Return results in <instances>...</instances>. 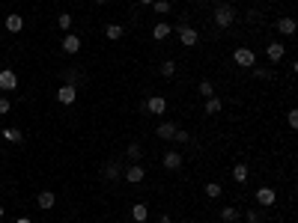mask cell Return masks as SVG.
Listing matches in <instances>:
<instances>
[{"label":"cell","instance_id":"6da1fadb","mask_svg":"<svg viewBox=\"0 0 298 223\" xmlns=\"http://www.w3.org/2000/svg\"><path fill=\"white\" fill-rule=\"evenodd\" d=\"M236 18H239V12H236V6H233V3H218V6H215V12H212V21H215V27H221V30L233 27V24H236Z\"/></svg>","mask_w":298,"mask_h":223},{"label":"cell","instance_id":"7a4b0ae2","mask_svg":"<svg viewBox=\"0 0 298 223\" xmlns=\"http://www.w3.org/2000/svg\"><path fill=\"white\" fill-rule=\"evenodd\" d=\"M233 63H236L239 68H253V66H256V54H253L250 48H236V51H233Z\"/></svg>","mask_w":298,"mask_h":223},{"label":"cell","instance_id":"3957f363","mask_svg":"<svg viewBox=\"0 0 298 223\" xmlns=\"http://www.w3.org/2000/svg\"><path fill=\"white\" fill-rule=\"evenodd\" d=\"M123 178H125V184H140L146 178V167L143 164H128L123 170Z\"/></svg>","mask_w":298,"mask_h":223},{"label":"cell","instance_id":"277c9868","mask_svg":"<svg viewBox=\"0 0 298 223\" xmlns=\"http://www.w3.org/2000/svg\"><path fill=\"white\" fill-rule=\"evenodd\" d=\"M176 33H179V42H182L185 48H194V45L200 42V33H197L194 27H188V24H182Z\"/></svg>","mask_w":298,"mask_h":223},{"label":"cell","instance_id":"5b68a950","mask_svg":"<svg viewBox=\"0 0 298 223\" xmlns=\"http://www.w3.org/2000/svg\"><path fill=\"white\" fill-rule=\"evenodd\" d=\"M143 110H146V113L161 116V113H167V98H164V95H152V98H146Z\"/></svg>","mask_w":298,"mask_h":223},{"label":"cell","instance_id":"8992f818","mask_svg":"<svg viewBox=\"0 0 298 223\" xmlns=\"http://www.w3.org/2000/svg\"><path fill=\"white\" fill-rule=\"evenodd\" d=\"M57 101L60 104H74V101H78V87H72V84H63L60 89H57Z\"/></svg>","mask_w":298,"mask_h":223},{"label":"cell","instance_id":"52a82bcc","mask_svg":"<svg viewBox=\"0 0 298 223\" xmlns=\"http://www.w3.org/2000/svg\"><path fill=\"white\" fill-rule=\"evenodd\" d=\"M60 48H63V54H78L81 51V36H74V33H66L63 36V42H60Z\"/></svg>","mask_w":298,"mask_h":223},{"label":"cell","instance_id":"ba28073f","mask_svg":"<svg viewBox=\"0 0 298 223\" xmlns=\"http://www.w3.org/2000/svg\"><path fill=\"white\" fill-rule=\"evenodd\" d=\"M0 89H3V92L18 89V74H15L12 68H3V71H0Z\"/></svg>","mask_w":298,"mask_h":223},{"label":"cell","instance_id":"9c48e42d","mask_svg":"<svg viewBox=\"0 0 298 223\" xmlns=\"http://www.w3.org/2000/svg\"><path fill=\"white\" fill-rule=\"evenodd\" d=\"M277 202V194L274 188H256V205H263V208H272Z\"/></svg>","mask_w":298,"mask_h":223},{"label":"cell","instance_id":"30bf717a","mask_svg":"<svg viewBox=\"0 0 298 223\" xmlns=\"http://www.w3.org/2000/svg\"><path fill=\"white\" fill-rule=\"evenodd\" d=\"M266 57H269V63L277 66V63L286 57V45H283V42H269V45H266Z\"/></svg>","mask_w":298,"mask_h":223},{"label":"cell","instance_id":"8fae6325","mask_svg":"<svg viewBox=\"0 0 298 223\" xmlns=\"http://www.w3.org/2000/svg\"><path fill=\"white\" fill-rule=\"evenodd\" d=\"M161 164H164V170H179V167L185 164V158H182V152H179V149H170V152H164Z\"/></svg>","mask_w":298,"mask_h":223},{"label":"cell","instance_id":"7c38bea8","mask_svg":"<svg viewBox=\"0 0 298 223\" xmlns=\"http://www.w3.org/2000/svg\"><path fill=\"white\" fill-rule=\"evenodd\" d=\"M101 176H104L107 181H120V178H123V164H120V161H107V164L101 167Z\"/></svg>","mask_w":298,"mask_h":223},{"label":"cell","instance_id":"4fadbf2b","mask_svg":"<svg viewBox=\"0 0 298 223\" xmlns=\"http://www.w3.org/2000/svg\"><path fill=\"white\" fill-rule=\"evenodd\" d=\"M176 128H179V125H176V122H161V125H158V131H155V134H158V137H161V140H164V143H173V137H176Z\"/></svg>","mask_w":298,"mask_h":223},{"label":"cell","instance_id":"5bb4252c","mask_svg":"<svg viewBox=\"0 0 298 223\" xmlns=\"http://www.w3.org/2000/svg\"><path fill=\"white\" fill-rule=\"evenodd\" d=\"M131 220L134 223H146L149 220V205L146 202H134L131 205Z\"/></svg>","mask_w":298,"mask_h":223},{"label":"cell","instance_id":"9a60e30c","mask_svg":"<svg viewBox=\"0 0 298 223\" xmlns=\"http://www.w3.org/2000/svg\"><path fill=\"white\" fill-rule=\"evenodd\" d=\"M3 24H6V30H9V33H21V30H24V15L12 12V15H6V21H3Z\"/></svg>","mask_w":298,"mask_h":223},{"label":"cell","instance_id":"2e32d148","mask_svg":"<svg viewBox=\"0 0 298 223\" xmlns=\"http://www.w3.org/2000/svg\"><path fill=\"white\" fill-rule=\"evenodd\" d=\"M170 33H173V27H170L167 21H158V24L152 27V39H155V42H164Z\"/></svg>","mask_w":298,"mask_h":223},{"label":"cell","instance_id":"e0dca14e","mask_svg":"<svg viewBox=\"0 0 298 223\" xmlns=\"http://www.w3.org/2000/svg\"><path fill=\"white\" fill-rule=\"evenodd\" d=\"M104 36H107L110 42H120L123 36H125V27H123V24H107V27H104Z\"/></svg>","mask_w":298,"mask_h":223},{"label":"cell","instance_id":"ac0fdd59","mask_svg":"<svg viewBox=\"0 0 298 223\" xmlns=\"http://www.w3.org/2000/svg\"><path fill=\"white\" fill-rule=\"evenodd\" d=\"M274 27H277L280 36H292V33H295V21H292V18H277Z\"/></svg>","mask_w":298,"mask_h":223},{"label":"cell","instance_id":"d6986e66","mask_svg":"<svg viewBox=\"0 0 298 223\" xmlns=\"http://www.w3.org/2000/svg\"><path fill=\"white\" fill-rule=\"evenodd\" d=\"M248 176H250V170H248V164H233V181H239V184H245L248 181Z\"/></svg>","mask_w":298,"mask_h":223},{"label":"cell","instance_id":"ffe728a7","mask_svg":"<svg viewBox=\"0 0 298 223\" xmlns=\"http://www.w3.org/2000/svg\"><path fill=\"white\" fill-rule=\"evenodd\" d=\"M224 110V104H221V98H206V104H203V113H209V116H215V113H221Z\"/></svg>","mask_w":298,"mask_h":223},{"label":"cell","instance_id":"44dd1931","mask_svg":"<svg viewBox=\"0 0 298 223\" xmlns=\"http://www.w3.org/2000/svg\"><path fill=\"white\" fill-rule=\"evenodd\" d=\"M54 202H57V197L51 191H42L39 197H36V205H39V208H54Z\"/></svg>","mask_w":298,"mask_h":223},{"label":"cell","instance_id":"7402d4cb","mask_svg":"<svg viewBox=\"0 0 298 223\" xmlns=\"http://www.w3.org/2000/svg\"><path fill=\"white\" fill-rule=\"evenodd\" d=\"M60 78H63V84H72V87H78V84H81V74L74 71V68H63V71H60Z\"/></svg>","mask_w":298,"mask_h":223},{"label":"cell","instance_id":"603a6c76","mask_svg":"<svg viewBox=\"0 0 298 223\" xmlns=\"http://www.w3.org/2000/svg\"><path fill=\"white\" fill-rule=\"evenodd\" d=\"M140 155H143L140 143H128V149H125V158H128L131 164H137V161H140Z\"/></svg>","mask_w":298,"mask_h":223},{"label":"cell","instance_id":"cb8c5ba5","mask_svg":"<svg viewBox=\"0 0 298 223\" xmlns=\"http://www.w3.org/2000/svg\"><path fill=\"white\" fill-rule=\"evenodd\" d=\"M242 214H239V208H233V205H227V208H221V220L224 223H236Z\"/></svg>","mask_w":298,"mask_h":223},{"label":"cell","instance_id":"d4e9b609","mask_svg":"<svg viewBox=\"0 0 298 223\" xmlns=\"http://www.w3.org/2000/svg\"><path fill=\"white\" fill-rule=\"evenodd\" d=\"M221 194H224V184H218V181H209V184H206V197H209V200H218Z\"/></svg>","mask_w":298,"mask_h":223},{"label":"cell","instance_id":"484cf974","mask_svg":"<svg viewBox=\"0 0 298 223\" xmlns=\"http://www.w3.org/2000/svg\"><path fill=\"white\" fill-rule=\"evenodd\" d=\"M3 140H6V143H21L24 134H21L18 128H3Z\"/></svg>","mask_w":298,"mask_h":223},{"label":"cell","instance_id":"4316f807","mask_svg":"<svg viewBox=\"0 0 298 223\" xmlns=\"http://www.w3.org/2000/svg\"><path fill=\"white\" fill-rule=\"evenodd\" d=\"M152 9H155L158 15H170V12H173V3H170V0H155Z\"/></svg>","mask_w":298,"mask_h":223},{"label":"cell","instance_id":"83f0119b","mask_svg":"<svg viewBox=\"0 0 298 223\" xmlns=\"http://www.w3.org/2000/svg\"><path fill=\"white\" fill-rule=\"evenodd\" d=\"M72 21H74V18H72V15H69V12H63V15H60V18H57V27H60V30H63V33H69V30H72Z\"/></svg>","mask_w":298,"mask_h":223},{"label":"cell","instance_id":"f1b7e54d","mask_svg":"<svg viewBox=\"0 0 298 223\" xmlns=\"http://www.w3.org/2000/svg\"><path fill=\"white\" fill-rule=\"evenodd\" d=\"M197 92H200L203 98H212V95H215V87H212V81H200V87H197Z\"/></svg>","mask_w":298,"mask_h":223},{"label":"cell","instance_id":"f546056e","mask_svg":"<svg viewBox=\"0 0 298 223\" xmlns=\"http://www.w3.org/2000/svg\"><path fill=\"white\" fill-rule=\"evenodd\" d=\"M161 74H164V78H173V74H176V63L173 60H164L161 63Z\"/></svg>","mask_w":298,"mask_h":223},{"label":"cell","instance_id":"4dcf8cb0","mask_svg":"<svg viewBox=\"0 0 298 223\" xmlns=\"http://www.w3.org/2000/svg\"><path fill=\"white\" fill-rule=\"evenodd\" d=\"M253 78H256V81H269V78H272V71L263 68V66H253Z\"/></svg>","mask_w":298,"mask_h":223},{"label":"cell","instance_id":"1f68e13d","mask_svg":"<svg viewBox=\"0 0 298 223\" xmlns=\"http://www.w3.org/2000/svg\"><path fill=\"white\" fill-rule=\"evenodd\" d=\"M188 140H191V134H188V131L176 128V137H173V143H188Z\"/></svg>","mask_w":298,"mask_h":223},{"label":"cell","instance_id":"d6a6232c","mask_svg":"<svg viewBox=\"0 0 298 223\" xmlns=\"http://www.w3.org/2000/svg\"><path fill=\"white\" fill-rule=\"evenodd\" d=\"M286 122H289V128H298V110H295V107L286 113Z\"/></svg>","mask_w":298,"mask_h":223},{"label":"cell","instance_id":"836d02e7","mask_svg":"<svg viewBox=\"0 0 298 223\" xmlns=\"http://www.w3.org/2000/svg\"><path fill=\"white\" fill-rule=\"evenodd\" d=\"M245 220H248V223H259V211H256V208H248V211H245Z\"/></svg>","mask_w":298,"mask_h":223},{"label":"cell","instance_id":"e575fe53","mask_svg":"<svg viewBox=\"0 0 298 223\" xmlns=\"http://www.w3.org/2000/svg\"><path fill=\"white\" fill-rule=\"evenodd\" d=\"M9 110H12V101L9 98H0V116H6Z\"/></svg>","mask_w":298,"mask_h":223},{"label":"cell","instance_id":"d590c367","mask_svg":"<svg viewBox=\"0 0 298 223\" xmlns=\"http://www.w3.org/2000/svg\"><path fill=\"white\" fill-rule=\"evenodd\" d=\"M158 223H173V220H170V214H161V217H158Z\"/></svg>","mask_w":298,"mask_h":223},{"label":"cell","instance_id":"8d00e7d4","mask_svg":"<svg viewBox=\"0 0 298 223\" xmlns=\"http://www.w3.org/2000/svg\"><path fill=\"white\" fill-rule=\"evenodd\" d=\"M15 223H33V220H30V217H18Z\"/></svg>","mask_w":298,"mask_h":223},{"label":"cell","instance_id":"74e56055","mask_svg":"<svg viewBox=\"0 0 298 223\" xmlns=\"http://www.w3.org/2000/svg\"><path fill=\"white\" fill-rule=\"evenodd\" d=\"M140 3H143V6H152V3H155V0H140Z\"/></svg>","mask_w":298,"mask_h":223},{"label":"cell","instance_id":"f35d334b","mask_svg":"<svg viewBox=\"0 0 298 223\" xmlns=\"http://www.w3.org/2000/svg\"><path fill=\"white\" fill-rule=\"evenodd\" d=\"M3 211H6V208H3V205H0V217H3Z\"/></svg>","mask_w":298,"mask_h":223},{"label":"cell","instance_id":"ab89813d","mask_svg":"<svg viewBox=\"0 0 298 223\" xmlns=\"http://www.w3.org/2000/svg\"><path fill=\"white\" fill-rule=\"evenodd\" d=\"M96 3H107V0H96Z\"/></svg>","mask_w":298,"mask_h":223},{"label":"cell","instance_id":"60d3db41","mask_svg":"<svg viewBox=\"0 0 298 223\" xmlns=\"http://www.w3.org/2000/svg\"><path fill=\"white\" fill-rule=\"evenodd\" d=\"M215 3H224V0H215Z\"/></svg>","mask_w":298,"mask_h":223},{"label":"cell","instance_id":"b9f144b4","mask_svg":"<svg viewBox=\"0 0 298 223\" xmlns=\"http://www.w3.org/2000/svg\"><path fill=\"white\" fill-rule=\"evenodd\" d=\"M170 3H176V0H170Z\"/></svg>","mask_w":298,"mask_h":223},{"label":"cell","instance_id":"7bdbcfd3","mask_svg":"<svg viewBox=\"0 0 298 223\" xmlns=\"http://www.w3.org/2000/svg\"><path fill=\"white\" fill-rule=\"evenodd\" d=\"M30 3H36V0H30Z\"/></svg>","mask_w":298,"mask_h":223}]
</instances>
